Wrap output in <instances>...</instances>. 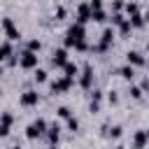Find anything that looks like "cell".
Returning <instances> with one entry per match:
<instances>
[{"mask_svg":"<svg viewBox=\"0 0 149 149\" xmlns=\"http://www.w3.org/2000/svg\"><path fill=\"white\" fill-rule=\"evenodd\" d=\"M54 14H56V19H65V14H68V9H65V5H56V9H54Z\"/></svg>","mask_w":149,"mask_h":149,"instance_id":"cell-26","label":"cell"},{"mask_svg":"<svg viewBox=\"0 0 149 149\" xmlns=\"http://www.w3.org/2000/svg\"><path fill=\"white\" fill-rule=\"evenodd\" d=\"M105 19H107L105 9H95V12H91V21H105Z\"/></svg>","mask_w":149,"mask_h":149,"instance_id":"cell-25","label":"cell"},{"mask_svg":"<svg viewBox=\"0 0 149 149\" xmlns=\"http://www.w3.org/2000/svg\"><path fill=\"white\" fill-rule=\"evenodd\" d=\"M107 100H109V105H116V102H119V95H116V91H109V93H107Z\"/></svg>","mask_w":149,"mask_h":149,"instance_id":"cell-30","label":"cell"},{"mask_svg":"<svg viewBox=\"0 0 149 149\" xmlns=\"http://www.w3.org/2000/svg\"><path fill=\"white\" fill-rule=\"evenodd\" d=\"M109 19H112V23H114V26H116V28H119V26H121V23H123V21H126V16H123V14H112V16H109Z\"/></svg>","mask_w":149,"mask_h":149,"instance_id":"cell-28","label":"cell"},{"mask_svg":"<svg viewBox=\"0 0 149 149\" xmlns=\"http://www.w3.org/2000/svg\"><path fill=\"white\" fill-rule=\"evenodd\" d=\"M116 72H119L123 79H128V81H133V79H135V68H133V65H128V63H126V65H121Z\"/></svg>","mask_w":149,"mask_h":149,"instance_id":"cell-14","label":"cell"},{"mask_svg":"<svg viewBox=\"0 0 149 149\" xmlns=\"http://www.w3.org/2000/svg\"><path fill=\"white\" fill-rule=\"evenodd\" d=\"M149 142V133L147 130H135L133 133V149H144Z\"/></svg>","mask_w":149,"mask_h":149,"instance_id":"cell-10","label":"cell"},{"mask_svg":"<svg viewBox=\"0 0 149 149\" xmlns=\"http://www.w3.org/2000/svg\"><path fill=\"white\" fill-rule=\"evenodd\" d=\"M84 37H86V28L84 26H79V23H70L68 26V30H65V47H77L79 42H84Z\"/></svg>","mask_w":149,"mask_h":149,"instance_id":"cell-1","label":"cell"},{"mask_svg":"<svg viewBox=\"0 0 149 149\" xmlns=\"http://www.w3.org/2000/svg\"><path fill=\"white\" fill-rule=\"evenodd\" d=\"M140 88H142V91H149V79H142V84H140Z\"/></svg>","mask_w":149,"mask_h":149,"instance_id":"cell-32","label":"cell"},{"mask_svg":"<svg viewBox=\"0 0 149 149\" xmlns=\"http://www.w3.org/2000/svg\"><path fill=\"white\" fill-rule=\"evenodd\" d=\"M19 102H21L23 107H35V105L40 102V93H37V91H33V88H28V91H23V93H21Z\"/></svg>","mask_w":149,"mask_h":149,"instance_id":"cell-8","label":"cell"},{"mask_svg":"<svg viewBox=\"0 0 149 149\" xmlns=\"http://www.w3.org/2000/svg\"><path fill=\"white\" fill-rule=\"evenodd\" d=\"M79 86H81V88H91V86H93V68H91V63H86V65L81 68Z\"/></svg>","mask_w":149,"mask_h":149,"instance_id":"cell-7","label":"cell"},{"mask_svg":"<svg viewBox=\"0 0 149 149\" xmlns=\"http://www.w3.org/2000/svg\"><path fill=\"white\" fill-rule=\"evenodd\" d=\"M63 72H65L63 77H68V79H72V81H74V77H79V65H77V63H72V61H68V63L63 65Z\"/></svg>","mask_w":149,"mask_h":149,"instance_id":"cell-13","label":"cell"},{"mask_svg":"<svg viewBox=\"0 0 149 149\" xmlns=\"http://www.w3.org/2000/svg\"><path fill=\"white\" fill-rule=\"evenodd\" d=\"M114 149H126V147H123V144H116V147H114Z\"/></svg>","mask_w":149,"mask_h":149,"instance_id":"cell-35","label":"cell"},{"mask_svg":"<svg viewBox=\"0 0 149 149\" xmlns=\"http://www.w3.org/2000/svg\"><path fill=\"white\" fill-rule=\"evenodd\" d=\"M130 30H133V26H130V21H128V19H126V21H123V23H121V26H119V33H121V35H128V33H130Z\"/></svg>","mask_w":149,"mask_h":149,"instance_id":"cell-27","label":"cell"},{"mask_svg":"<svg viewBox=\"0 0 149 149\" xmlns=\"http://www.w3.org/2000/svg\"><path fill=\"white\" fill-rule=\"evenodd\" d=\"M19 65H21L23 70H37V54L23 49V51L19 54Z\"/></svg>","mask_w":149,"mask_h":149,"instance_id":"cell-4","label":"cell"},{"mask_svg":"<svg viewBox=\"0 0 149 149\" xmlns=\"http://www.w3.org/2000/svg\"><path fill=\"white\" fill-rule=\"evenodd\" d=\"M123 9H126V14H128V16H133V14H137V12H140V5H137V2H126V5H123Z\"/></svg>","mask_w":149,"mask_h":149,"instance_id":"cell-22","label":"cell"},{"mask_svg":"<svg viewBox=\"0 0 149 149\" xmlns=\"http://www.w3.org/2000/svg\"><path fill=\"white\" fill-rule=\"evenodd\" d=\"M33 79H35L37 84H44V81L49 79V74H47V70H44V68H37V70L33 72Z\"/></svg>","mask_w":149,"mask_h":149,"instance_id":"cell-17","label":"cell"},{"mask_svg":"<svg viewBox=\"0 0 149 149\" xmlns=\"http://www.w3.org/2000/svg\"><path fill=\"white\" fill-rule=\"evenodd\" d=\"M56 114H58L61 119H70V116H72V112H70V107H68V105H61V107L56 109Z\"/></svg>","mask_w":149,"mask_h":149,"instance_id":"cell-24","label":"cell"},{"mask_svg":"<svg viewBox=\"0 0 149 149\" xmlns=\"http://www.w3.org/2000/svg\"><path fill=\"white\" fill-rule=\"evenodd\" d=\"M0 123L7 126V128H12V123H14V114H12V112H2V114H0Z\"/></svg>","mask_w":149,"mask_h":149,"instance_id":"cell-20","label":"cell"},{"mask_svg":"<svg viewBox=\"0 0 149 149\" xmlns=\"http://www.w3.org/2000/svg\"><path fill=\"white\" fill-rule=\"evenodd\" d=\"M7 133H9V128H7V126H2V123H0V137H5V135H7Z\"/></svg>","mask_w":149,"mask_h":149,"instance_id":"cell-33","label":"cell"},{"mask_svg":"<svg viewBox=\"0 0 149 149\" xmlns=\"http://www.w3.org/2000/svg\"><path fill=\"white\" fill-rule=\"evenodd\" d=\"M58 137H61V123H58V121H54V123H49L47 140H49V144H56V142H58Z\"/></svg>","mask_w":149,"mask_h":149,"instance_id":"cell-12","label":"cell"},{"mask_svg":"<svg viewBox=\"0 0 149 149\" xmlns=\"http://www.w3.org/2000/svg\"><path fill=\"white\" fill-rule=\"evenodd\" d=\"M128 21H130V26H133V28H142V26H144V21H147V16L137 12V14H133Z\"/></svg>","mask_w":149,"mask_h":149,"instance_id":"cell-16","label":"cell"},{"mask_svg":"<svg viewBox=\"0 0 149 149\" xmlns=\"http://www.w3.org/2000/svg\"><path fill=\"white\" fill-rule=\"evenodd\" d=\"M142 93H144V91H142L140 86H135V84H133V86L128 88V95H130L133 100H140V98H142Z\"/></svg>","mask_w":149,"mask_h":149,"instance_id":"cell-23","label":"cell"},{"mask_svg":"<svg viewBox=\"0 0 149 149\" xmlns=\"http://www.w3.org/2000/svg\"><path fill=\"white\" fill-rule=\"evenodd\" d=\"M9 149H21V147H9Z\"/></svg>","mask_w":149,"mask_h":149,"instance_id":"cell-37","label":"cell"},{"mask_svg":"<svg viewBox=\"0 0 149 149\" xmlns=\"http://www.w3.org/2000/svg\"><path fill=\"white\" fill-rule=\"evenodd\" d=\"M2 74H5V68H2V63H0V77H2Z\"/></svg>","mask_w":149,"mask_h":149,"instance_id":"cell-34","label":"cell"},{"mask_svg":"<svg viewBox=\"0 0 149 149\" xmlns=\"http://www.w3.org/2000/svg\"><path fill=\"white\" fill-rule=\"evenodd\" d=\"M105 135H109V137H114V140H116V137H121V135H123V128H121V126L116 123V126L107 128V133H105Z\"/></svg>","mask_w":149,"mask_h":149,"instance_id":"cell-21","label":"cell"},{"mask_svg":"<svg viewBox=\"0 0 149 149\" xmlns=\"http://www.w3.org/2000/svg\"><path fill=\"white\" fill-rule=\"evenodd\" d=\"M88 7H91V12H95V9H102V2H100V0H91Z\"/></svg>","mask_w":149,"mask_h":149,"instance_id":"cell-31","label":"cell"},{"mask_svg":"<svg viewBox=\"0 0 149 149\" xmlns=\"http://www.w3.org/2000/svg\"><path fill=\"white\" fill-rule=\"evenodd\" d=\"M49 88H51V93H65V91H70L72 88V79H68V77H56V79H51L49 81Z\"/></svg>","mask_w":149,"mask_h":149,"instance_id":"cell-5","label":"cell"},{"mask_svg":"<svg viewBox=\"0 0 149 149\" xmlns=\"http://www.w3.org/2000/svg\"><path fill=\"white\" fill-rule=\"evenodd\" d=\"M68 63V49L65 47H58V49H54L51 51V65H56V68H63Z\"/></svg>","mask_w":149,"mask_h":149,"instance_id":"cell-9","label":"cell"},{"mask_svg":"<svg viewBox=\"0 0 149 149\" xmlns=\"http://www.w3.org/2000/svg\"><path fill=\"white\" fill-rule=\"evenodd\" d=\"M14 56V49H12V42H0V63L5 58H12Z\"/></svg>","mask_w":149,"mask_h":149,"instance_id":"cell-15","label":"cell"},{"mask_svg":"<svg viewBox=\"0 0 149 149\" xmlns=\"http://www.w3.org/2000/svg\"><path fill=\"white\" fill-rule=\"evenodd\" d=\"M0 23H2V28H5L7 42H16V40H21V30H19V28L14 26L12 16H2V19H0Z\"/></svg>","mask_w":149,"mask_h":149,"instance_id":"cell-3","label":"cell"},{"mask_svg":"<svg viewBox=\"0 0 149 149\" xmlns=\"http://www.w3.org/2000/svg\"><path fill=\"white\" fill-rule=\"evenodd\" d=\"M65 128H68L70 133H77V130H79V119H77V116L65 119Z\"/></svg>","mask_w":149,"mask_h":149,"instance_id":"cell-18","label":"cell"},{"mask_svg":"<svg viewBox=\"0 0 149 149\" xmlns=\"http://www.w3.org/2000/svg\"><path fill=\"white\" fill-rule=\"evenodd\" d=\"M112 40H114V28H105L102 30V35H100V42L95 44V47H91V49H95V51H107L109 49V44H112Z\"/></svg>","mask_w":149,"mask_h":149,"instance_id":"cell-6","label":"cell"},{"mask_svg":"<svg viewBox=\"0 0 149 149\" xmlns=\"http://www.w3.org/2000/svg\"><path fill=\"white\" fill-rule=\"evenodd\" d=\"M49 149H58V147H56V144H49Z\"/></svg>","mask_w":149,"mask_h":149,"instance_id":"cell-36","label":"cell"},{"mask_svg":"<svg viewBox=\"0 0 149 149\" xmlns=\"http://www.w3.org/2000/svg\"><path fill=\"white\" fill-rule=\"evenodd\" d=\"M100 100H102V91H98V88H93V93H91V102H95V105H100Z\"/></svg>","mask_w":149,"mask_h":149,"instance_id":"cell-29","label":"cell"},{"mask_svg":"<svg viewBox=\"0 0 149 149\" xmlns=\"http://www.w3.org/2000/svg\"><path fill=\"white\" fill-rule=\"evenodd\" d=\"M147 133H149V130H147Z\"/></svg>","mask_w":149,"mask_h":149,"instance_id":"cell-38","label":"cell"},{"mask_svg":"<svg viewBox=\"0 0 149 149\" xmlns=\"http://www.w3.org/2000/svg\"><path fill=\"white\" fill-rule=\"evenodd\" d=\"M26 49H28V51H33V54H37V51L42 49V42H40L37 37H33V40H28V44H26Z\"/></svg>","mask_w":149,"mask_h":149,"instance_id":"cell-19","label":"cell"},{"mask_svg":"<svg viewBox=\"0 0 149 149\" xmlns=\"http://www.w3.org/2000/svg\"><path fill=\"white\" fill-rule=\"evenodd\" d=\"M47 130H49V123L40 116V119H35L33 123L26 126V137H28V140H35V137H42Z\"/></svg>","mask_w":149,"mask_h":149,"instance_id":"cell-2","label":"cell"},{"mask_svg":"<svg viewBox=\"0 0 149 149\" xmlns=\"http://www.w3.org/2000/svg\"><path fill=\"white\" fill-rule=\"evenodd\" d=\"M126 63H128V65H133V68H135V65H144V63H147V61H144V56H142V54H140V51H137V49H130V51H128V54H126Z\"/></svg>","mask_w":149,"mask_h":149,"instance_id":"cell-11","label":"cell"}]
</instances>
